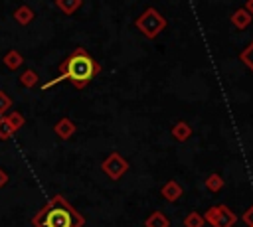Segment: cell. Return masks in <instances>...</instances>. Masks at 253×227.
Returning a JSON list of instances; mask_svg holds the SVG:
<instances>
[{"mask_svg": "<svg viewBox=\"0 0 253 227\" xmlns=\"http://www.w3.org/2000/svg\"><path fill=\"white\" fill-rule=\"evenodd\" d=\"M160 193H162V197L166 199V201H178L180 197H182V193H184V189H182V186L176 182V180H168L164 186H162V189H160Z\"/></svg>", "mask_w": 253, "mask_h": 227, "instance_id": "8992f818", "label": "cell"}, {"mask_svg": "<svg viewBox=\"0 0 253 227\" xmlns=\"http://www.w3.org/2000/svg\"><path fill=\"white\" fill-rule=\"evenodd\" d=\"M243 221H245L249 227H253V205L245 209V213H243Z\"/></svg>", "mask_w": 253, "mask_h": 227, "instance_id": "ac0fdd59", "label": "cell"}, {"mask_svg": "<svg viewBox=\"0 0 253 227\" xmlns=\"http://www.w3.org/2000/svg\"><path fill=\"white\" fill-rule=\"evenodd\" d=\"M40 227H81L83 217L77 215L63 197H53L51 203L36 219Z\"/></svg>", "mask_w": 253, "mask_h": 227, "instance_id": "7a4b0ae2", "label": "cell"}, {"mask_svg": "<svg viewBox=\"0 0 253 227\" xmlns=\"http://www.w3.org/2000/svg\"><path fill=\"white\" fill-rule=\"evenodd\" d=\"M32 18H34V14H32V10H30L28 6L18 8V12H16V20H18L20 24H28Z\"/></svg>", "mask_w": 253, "mask_h": 227, "instance_id": "9a60e30c", "label": "cell"}, {"mask_svg": "<svg viewBox=\"0 0 253 227\" xmlns=\"http://www.w3.org/2000/svg\"><path fill=\"white\" fill-rule=\"evenodd\" d=\"M101 168H103V172H105L111 180H119V178L128 170V162H126L119 152H111V154L103 160Z\"/></svg>", "mask_w": 253, "mask_h": 227, "instance_id": "5b68a950", "label": "cell"}, {"mask_svg": "<svg viewBox=\"0 0 253 227\" xmlns=\"http://www.w3.org/2000/svg\"><path fill=\"white\" fill-rule=\"evenodd\" d=\"M134 26L138 28V32H140L144 38L154 39V38H158V36L166 30L168 22H166V18H164L156 8H146V10L136 18Z\"/></svg>", "mask_w": 253, "mask_h": 227, "instance_id": "3957f363", "label": "cell"}, {"mask_svg": "<svg viewBox=\"0 0 253 227\" xmlns=\"http://www.w3.org/2000/svg\"><path fill=\"white\" fill-rule=\"evenodd\" d=\"M55 132L61 136V138H69L73 132H75V126L69 118H61L57 124H55Z\"/></svg>", "mask_w": 253, "mask_h": 227, "instance_id": "30bf717a", "label": "cell"}, {"mask_svg": "<svg viewBox=\"0 0 253 227\" xmlns=\"http://www.w3.org/2000/svg\"><path fill=\"white\" fill-rule=\"evenodd\" d=\"M55 4L63 14H73L75 10H79L81 0H55Z\"/></svg>", "mask_w": 253, "mask_h": 227, "instance_id": "7c38bea8", "label": "cell"}, {"mask_svg": "<svg viewBox=\"0 0 253 227\" xmlns=\"http://www.w3.org/2000/svg\"><path fill=\"white\" fill-rule=\"evenodd\" d=\"M204 221H208L211 227H233L237 221V215L227 205H213L206 211Z\"/></svg>", "mask_w": 253, "mask_h": 227, "instance_id": "277c9868", "label": "cell"}, {"mask_svg": "<svg viewBox=\"0 0 253 227\" xmlns=\"http://www.w3.org/2000/svg\"><path fill=\"white\" fill-rule=\"evenodd\" d=\"M168 225L170 221L162 211H152L144 221V227H168Z\"/></svg>", "mask_w": 253, "mask_h": 227, "instance_id": "9c48e42d", "label": "cell"}, {"mask_svg": "<svg viewBox=\"0 0 253 227\" xmlns=\"http://www.w3.org/2000/svg\"><path fill=\"white\" fill-rule=\"evenodd\" d=\"M8 107H10V99L4 93H0V113H4Z\"/></svg>", "mask_w": 253, "mask_h": 227, "instance_id": "d6986e66", "label": "cell"}, {"mask_svg": "<svg viewBox=\"0 0 253 227\" xmlns=\"http://www.w3.org/2000/svg\"><path fill=\"white\" fill-rule=\"evenodd\" d=\"M20 81H22L26 87H32V85H36V81H38V75H36L34 71H26V73H22Z\"/></svg>", "mask_w": 253, "mask_h": 227, "instance_id": "e0dca14e", "label": "cell"}, {"mask_svg": "<svg viewBox=\"0 0 253 227\" xmlns=\"http://www.w3.org/2000/svg\"><path fill=\"white\" fill-rule=\"evenodd\" d=\"M239 59H241V61H243V63L253 71V41H251V43H249V45L239 53Z\"/></svg>", "mask_w": 253, "mask_h": 227, "instance_id": "5bb4252c", "label": "cell"}, {"mask_svg": "<svg viewBox=\"0 0 253 227\" xmlns=\"http://www.w3.org/2000/svg\"><path fill=\"white\" fill-rule=\"evenodd\" d=\"M172 136H174V140H178V142H184V140H188L190 136H192V126L186 122V120H178L174 126H172Z\"/></svg>", "mask_w": 253, "mask_h": 227, "instance_id": "ba28073f", "label": "cell"}, {"mask_svg": "<svg viewBox=\"0 0 253 227\" xmlns=\"http://www.w3.org/2000/svg\"><path fill=\"white\" fill-rule=\"evenodd\" d=\"M4 63H6L8 67H18V65L22 63V57H20L18 51H10V53L4 57Z\"/></svg>", "mask_w": 253, "mask_h": 227, "instance_id": "2e32d148", "label": "cell"}, {"mask_svg": "<svg viewBox=\"0 0 253 227\" xmlns=\"http://www.w3.org/2000/svg\"><path fill=\"white\" fill-rule=\"evenodd\" d=\"M206 188H208L210 191L217 193V191L223 188V178H221L219 174H210V176L206 178Z\"/></svg>", "mask_w": 253, "mask_h": 227, "instance_id": "8fae6325", "label": "cell"}, {"mask_svg": "<svg viewBox=\"0 0 253 227\" xmlns=\"http://www.w3.org/2000/svg\"><path fill=\"white\" fill-rule=\"evenodd\" d=\"M229 20H231V26H235L237 30H245V28L251 24V20H253V18L249 16V12H247L245 8H237V10L231 14V18H229Z\"/></svg>", "mask_w": 253, "mask_h": 227, "instance_id": "52a82bcc", "label": "cell"}, {"mask_svg": "<svg viewBox=\"0 0 253 227\" xmlns=\"http://www.w3.org/2000/svg\"><path fill=\"white\" fill-rule=\"evenodd\" d=\"M204 215H200L198 211H190L184 217V227H204Z\"/></svg>", "mask_w": 253, "mask_h": 227, "instance_id": "4fadbf2b", "label": "cell"}, {"mask_svg": "<svg viewBox=\"0 0 253 227\" xmlns=\"http://www.w3.org/2000/svg\"><path fill=\"white\" fill-rule=\"evenodd\" d=\"M101 71V65L83 49V47H77L61 65H59V75L55 79H51L49 83H45L42 89H49L51 85L63 81V79H69L73 83L75 89H85L87 83Z\"/></svg>", "mask_w": 253, "mask_h": 227, "instance_id": "6da1fadb", "label": "cell"}, {"mask_svg": "<svg viewBox=\"0 0 253 227\" xmlns=\"http://www.w3.org/2000/svg\"><path fill=\"white\" fill-rule=\"evenodd\" d=\"M243 8H245V10H247V12H249V16H251V18H253V0H247V2H245V6H243Z\"/></svg>", "mask_w": 253, "mask_h": 227, "instance_id": "ffe728a7", "label": "cell"}]
</instances>
